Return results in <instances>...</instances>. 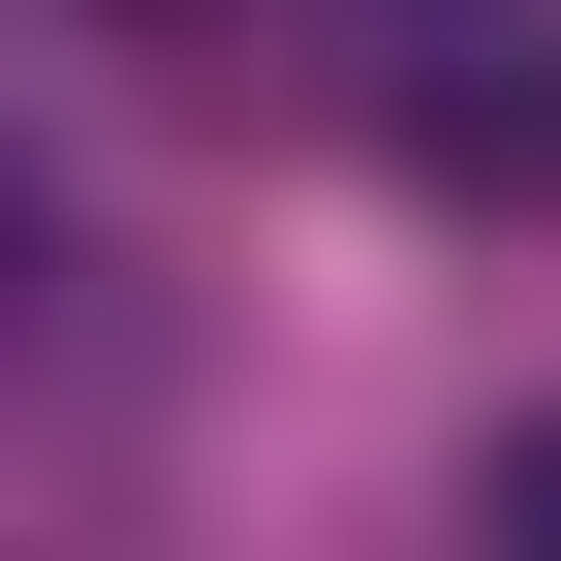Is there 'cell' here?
<instances>
[{"label": "cell", "mask_w": 561, "mask_h": 561, "mask_svg": "<svg viewBox=\"0 0 561 561\" xmlns=\"http://www.w3.org/2000/svg\"><path fill=\"white\" fill-rule=\"evenodd\" d=\"M468 561H561V405H530L500 468H468Z\"/></svg>", "instance_id": "obj_2"}, {"label": "cell", "mask_w": 561, "mask_h": 561, "mask_svg": "<svg viewBox=\"0 0 561 561\" xmlns=\"http://www.w3.org/2000/svg\"><path fill=\"white\" fill-rule=\"evenodd\" d=\"M375 157L468 187V219H561V32H530V0H437V62L375 94Z\"/></svg>", "instance_id": "obj_1"}]
</instances>
